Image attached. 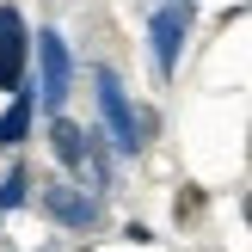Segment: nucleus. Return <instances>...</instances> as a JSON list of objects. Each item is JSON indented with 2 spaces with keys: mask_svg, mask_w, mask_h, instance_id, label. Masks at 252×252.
<instances>
[{
  "mask_svg": "<svg viewBox=\"0 0 252 252\" xmlns=\"http://www.w3.org/2000/svg\"><path fill=\"white\" fill-rule=\"evenodd\" d=\"M240 216H246V228H252V191H246V197H240Z\"/></svg>",
  "mask_w": 252,
  "mask_h": 252,
  "instance_id": "obj_9",
  "label": "nucleus"
},
{
  "mask_svg": "<svg viewBox=\"0 0 252 252\" xmlns=\"http://www.w3.org/2000/svg\"><path fill=\"white\" fill-rule=\"evenodd\" d=\"M93 98H98V135L111 142V154L117 160L148 154V142H154V111H142L129 98V86H123V74L111 68V62H93Z\"/></svg>",
  "mask_w": 252,
  "mask_h": 252,
  "instance_id": "obj_1",
  "label": "nucleus"
},
{
  "mask_svg": "<svg viewBox=\"0 0 252 252\" xmlns=\"http://www.w3.org/2000/svg\"><path fill=\"white\" fill-rule=\"evenodd\" d=\"M49 154H56L62 172H74V179H80V172H86V154H93V129H86V123H74L68 111H56V117H49Z\"/></svg>",
  "mask_w": 252,
  "mask_h": 252,
  "instance_id": "obj_6",
  "label": "nucleus"
},
{
  "mask_svg": "<svg viewBox=\"0 0 252 252\" xmlns=\"http://www.w3.org/2000/svg\"><path fill=\"white\" fill-rule=\"evenodd\" d=\"M191 12L197 6H179V0H160L148 12V56H154V74L172 80L185 62V37H191Z\"/></svg>",
  "mask_w": 252,
  "mask_h": 252,
  "instance_id": "obj_4",
  "label": "nucleus"
},
{
  "mask_svg": "<svg viewBox=\"0 0 252 252\" xmlns=\"http://www.w3.org/2000/svg\"><path fill=\"white\" fill-rule=\"evenodd\" d=\"M179 6H197V0H179Z\"/></svg>",
  "mask_w": 252,
  "mask_h": 252,
  "instance_id": "obj_10",
  "label": "nucleus"
},
{
  "mask_svg": "<svg viewBox=\"0 0 252 252\" xmlns=\"http://www.w3.org/2000/svg\"><path fill=\"white\" fill-rule=\"evenodd\" d=\"M37 209H43L56 228H68V234H93L98 221H105V197H98V191H86L74 172H62V179H43V191H37Z\"/></svg>",
  "mask_w": 252,
  "mask_h": 252,
  "instance_id": "obj_3",
  "label": "nucleus"
},
{
  "mask_svg": "<svg viewBox=\"0 0 252 252\" xmlns=\"http://www.w3.org/2000/svg\"><path fill=\"white\" fill-rule=\"evenodd\" d=\"M31 86V25L19 6H0V93Z\"/></svg>",
  "mask_w": 252,
  "mask_h": 252,
  "instance_id": "obj_5",
  "label": "nucleus"
},
{
  "mask_svg": "<svg viewBox=\"0 0 252 252\" xmlns=\"http://www.w3.org/2000/svg\"><path fill=\"white\" fill-rule=\"evenodd\" d=\"M31 68H37V80H31V93H37V111H68V93H74V49H68V37L56 31V25H43V31H31Z\"/></svg>",
  "mask_w": 252,
  "mask_h": 252,
  "instance_id": "obj_2",
  "label": "nucleus"
},
{
  "mask_svg": "<svg viewBox=\"0 0 252 252\" xmlns=\"http://www.w3.org/2000/svg\"><path fill=\"white\" fill-rule=\"evenodd\" d=\"M31 129H37V93L19 86V93H6V111H0V148L19 154V148L31 142Z\"/></svg>",
  "mask_w": 252,
  "mask_h": 252,
  "instance_id": "obj_7",
  "label": "nucleus"
},
{
  "mask_svg": "<svg viewBox=\"0 0 252 252\" xmlns=\"http://www.w3.org/2000/svg\"><path fill=\"white\" fill-rule=\"evenodd\" d=\"M31 166H25V160H12V166H6V179H0V216H12V209H25V203H31Z\"/></svg>",
  "mask_w": 252,
  "mask_h": 252,
  "instance_id": "obj_8",
  "label": "nucleus"
}]
</instances>
